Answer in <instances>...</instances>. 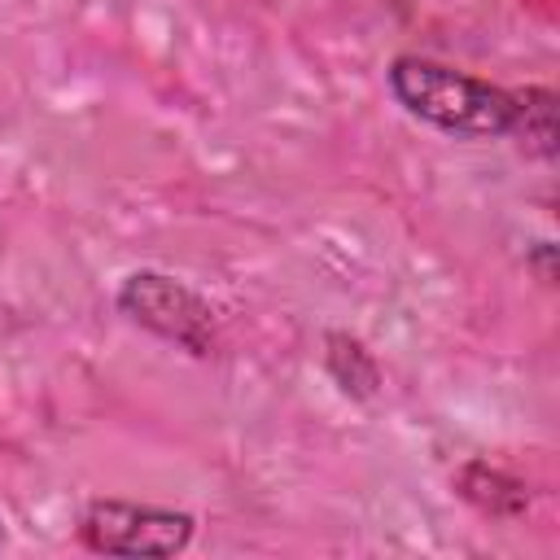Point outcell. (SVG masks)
Returning a JSON list of instances; mask_svg holds the SVG:
<instances>
[{"label": "cell", "mask_w": 560, "mask_h": 560, "mask_svg": "<svg viewBox=\"0 0 560 560\" xmlns=\"http://www.w3.org/2000/svg\"><path fill=\"white\" fill-rule=\"evenodd\" d=\"M389 92L420 122L464 140H494V136H508L516 122V92L429 57H394Z\"/></svg>", "instance_id": "1"}, {"label": "cell", "mask_w": 560, "mask_h": 560, "mask_svg": "<svg viewBox=\"0 0 560 560\" xmlns=\"http://www.w3.org/2000/svg\"><path fill=\"white\" fill-rule=\"evenodd\" d=\"M118 311L149 328L153 337L188 350V354H210L214 350V311L179 280L162 271H131L118 289Z\"/></svg>", "instance_id": "2"}, {"label": "cell", "mask_w": 560, "mask_h": 560, "mask_svg": "<svg viewBox=\"0 0 560 560\" xmlns=\"http://www.w3.org/2000/svg\"><path fill=\"white\" fill-rule=\"evenodd\" d=\"M192 516L149 503H122V499H96L79 534L101 556H175L192 542Z\"/></svg>", "instance_id": "3"}, {"label": "cell", "mask_w": 560, "mask_h": 560, "mask_svg": "<svg viewBox=\"0 0 560 560\" xmlns=\"http://www.w3.org/2000/svg\"><path fill=\"white\" fill-rule=\"evenodd\" d=\"M508 136L525 140V153L551 158L556 153V92L551 88H525L516 92V122Z\"/></svg>", "instance_id": "4"}, {"label": "cell", "mask_w": 560, "mask_h": 560, "mask_svg": "<svg viewBox=\"0 0 560 560\" xmlns=\"http://www.w3.org/2000/svg\"><path fill=\"white\" fill-rule=\"evenodd\" d=\"M459 490H464V499H472V503L486 508L490 516H512V512H521L525 499H529L521 481H512L508 472H499V468H490V464H468V468L459 472Z\"/></svg>", "instance_id": "5"}, {"label": "cell", "mask_w": 560, "mask_h": 560, "mask_svg": "<svg viewBox=\"0 0 560 560\" xmlns=\"http://www.w3.org/2000/svg\"><path fill=\"white\" fill-rule=\"evenodd\" d=\"M328 372L337 376V385L354 398H372L381 385V368L376 359L346 332H328Z\"/></svg>", "instance_id": "6"}, {"label": "cell", "mask_w": 560, "mask_h": 560, "mask_svg": "<svg viewBox=\"0 0 560 560\" xmlns=\"http://www.w3.org/2000/svg\"><path fill=\"white\" fill-rule=\"evenodd\" d=\"M0 538H4V525H0Z\"/></svg>", "instance_id": "7"}]
</instances>
